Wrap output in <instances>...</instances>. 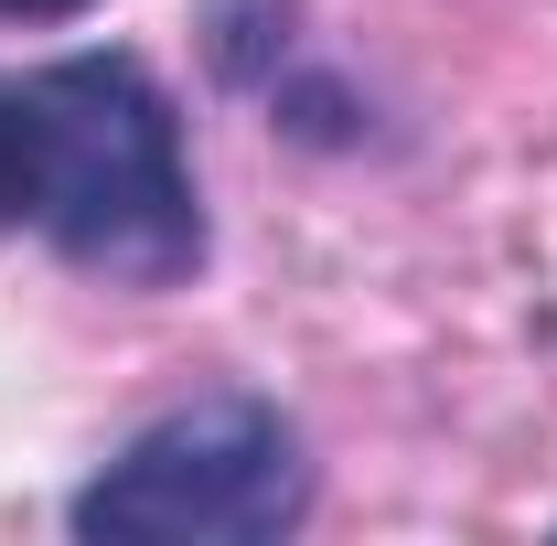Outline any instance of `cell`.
<instances>
[{
	"label": "cell",
	"mask_w": 557,
	"mask_h": 546,
	"mask_svg": "<svg viewBox=\"0 0 557 546\" xmlns=\"http://www.w3.org/2000/svg\"><path fill=\"white\" fill-rule=\"evenodd\" d=\"M0 236H44L97 289H183L214 258L183 108L139 54L0 75Z\"/></svg>",
	"instance_id": "obj_1"
},
{
	"label": "cell",
	"mask_w": 557,
	"mask_h": 546,
	"mask_svg": "<svg viewBox=\"0 0 557 546\" xmlns=\"http://www.w3.org/2000/svg\"><path fill=\"white\" fill-rule=\"evenodd\" d=\"M322 461L300 418L258 386H205L139 418L65 493V536L86 546H278L311 525Z\"/></svg>",
	"instance_id": "obj_2"
},
{
	"label": "cell",
	"mask_w": 557,
	"mask_h": 546,
	"mask_svg": "<svg viewBox=\"0 0 557 546\" xmlns=\"http://www.w3.org/2000/svg\"><path fill=\"white\" fill-rule=\"evenodd\" d=\"M205 65L236 97H269L300 65V0H205Z\"/></svg>",
	"instance_id": "obj_3"
},
{
	"label": "cell",
	"mask_w": 557,
	"mask_h": 546,
	"mask_svg": "<svg viewBox=\"0 0 557 546\" xmlns=\"http://www.w3.org/2000/svg\"><path fill=\"white\" fill-rule=\"evenodd\" d=\"M97 0H0V22H86Z\"/></svg>",
	"instance_id": "obj_4"
}]
</instances>
